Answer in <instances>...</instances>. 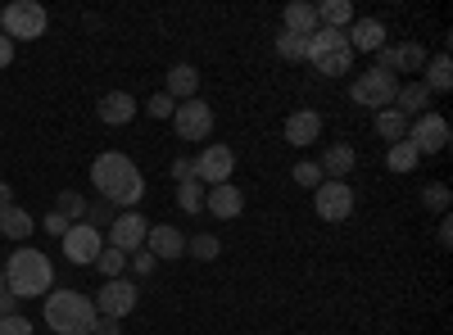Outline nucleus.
Instances as JSON below:
<instances>
[{
	"instance_id": "f257e3e1",
	"label": "nucleus",
	"mask_w": 453,
	"mask_h": 335,
	"mask_svg": "<svg viewBox=\"0 0 453 335\" xmlns=\"http://www.w3.org/2000/svg\"><path fill=\"white\" fill-rule=\"evenodd\" d=\"M91 181H96L100 200L113 204V209H123V213L136 209L141 195H145V177H141V168H136L127 155H119V150H109V155H100V159L91 164Z\"/></svg>"
},
{
	"instance_id": "f03ea898",
	"label": "nucleus",
	"mask_w": 453,
	"mask_h": 335,
	"mask_svg": "<svg viewBox=\"0 0 453 335\" xmlns=\"http://www.w3.org/2000/svg\"><path fill=\"white\" fill-rule=\"evenodd\" d=\"M5 290L19 294V300H36V294H50L55 290V268H50V258L42 249H14L5 258Z\"/></svg>"
},
{
	"instance_id": "7ed1b4c3",
	"label": "nucleus",
	"mask_w": 453,
	"mask_h": 335,
	"mask_svg": "<svg viewBox=\"0 0 453 335\" xmlns=\"http://www.w3.org/2000/svg\"><path fill=\"white\" fill-rule=\"evenodd\" d=\"M46 326L55 335H91L96 326V304L78 290H50L46 294Z\"/></svg>"
},
{
	"instance_id": "20e7f679",
	"label": "nucleus",
	"mask_w": 453,
	"mask_h": 335,
	"mask_svg": "<svg viewBox=\"0 0 453 335\" xmlns=\"http://www.w3.org/2000/svg\"><path fill=\"white\" fill-rule=\"evenodd\" d=\"M46 5H36V0H14V5L0 10V32L10 36V42H36V36H46Z\"/></svg>"
},
{
	"instance_id": "39448f33",
	"label": "nucleus",
	"mask_w": 453,
	"mask_h": 335,
	"mask_svg": "<svg viewBox=\"0 0 453 335\" xmlns=\"http://www.w3.org/2000/svg\"><path fill=\"white\" fill-rule=\"evenodd\" d=\"M395 95H399V78H390V72H381V68H367V72H358L354 78V104H363V109H390L395 104Z\"/></svg>"
},
{
	"instance_id": "423d86ee",
	"label": "nucleus",
	"mask_w": 453,
	"mask_h": 335,
	"mask_svg": "<svg viewBox=\"0 0 453 335\" xmlns=\"http://www.w3.org/2000/svg\"><path fill=\"white\" fill-rule=\"evenodd\" d=\"M191 164H196V181L209 191V186L232 181V172H236V150H232V145H204Z\"/></svg>"
},
{
	"instance_id": "0eeeda50",
	"label": "nucleus",
	"mask_w": 453,
	"mask_h": 335,
	"mask_svg": "<svg viewBox=\"0 0 453 335\" xmlns=\"http://www.w3.org/2000/svg\"><path fill=\"white\" fill-rule=\"evenodd\" d=\"M173 127H177V136L181 141H209V132H213V109H209V100H181L177 109H173Z\"/></svg>"
},
{
	"instance_id": "6e6552de",
	"label": "nucleus",
	"mask_w": 453,
	"mask_h": 335,
	"mask_svg": "<svg viewBox=\"0 0 453 335\" xmlns=\"http://www.w3.org/2000/svg\"><path fill=\"white\" fill-rule=\"evenodd\" d=\"M313 209L322 222H345L354 217V186L349 181H322L313 191Z\"/></svg>"
},
{
	"instance_id": "1a4fd4ad",
	"label": "nucleus",
	"mask_w": 453,
	"mask_h": 335,
	"mask_svg": "<svg viewBox=\"0 0 453 335\" xmlns=\"http://www.w3.org/2000/svg\"><path fill=\"white\" fill-rule=\"evenodd\" d=\"M418 155H440L449 145V123L440 114H422V118H408V136H403Z\"/></svg>"
},
{
	"instance_id": "9d476101",
	"label": "nucleus",
	"mask_w": 453,
	"mask_h": 335,
	"mask_svg": "<svg viewBox=\"0 0 453 335\" xmlns=\"http://www.w3.org/2000/svg\"><path fill=\"white\" fill-rule=\"evenodd\" d=\"M96 313L100 317H127L132 308H136V281H127V277H113V281H104L100 286V294H96Z\"/></svg>"
},
{
	"instance_id": "9b49d317",
	"label": "nucleus",
	"mask_w": 453,
	"mask_h": 335,
	"mask_svg": "<svg viewBox=\"0 0 453 335\" xmlns=\"http://www.w3.org/2000/svg\"><path fill=\"white\" fill-rule=\"evenodd\" d=\"M145 236H150V222H145L136 209H127V213H119V217L109 222V245L123 249V254L145 249Z\"/></svg>"
},
{
	"instance_id": "f8f14e48",
	"label": "nucleus",
	"mask_w": 453,
	"mask_h": 335,
	"mask_svg": "<svg viewBox=\"0 0 453 335\" xmlns=\"http://www.w3.org/2000/svg\"><path fill=\"white\" fill-rule=\"evenodd\" d=\"M100 249H104V240H100L96 227H87V222H73V227L64 232V254H68V263L87 268V263H96V258H100Z\"/></svg>"
},
{
	"instance_id": "ddd939ff",
	"label": "nucleus",
	"mask_w": 453,
	"mask_h": 335,
	"mask_svg": "<svg viewBox=\"0 0 453 335\" xmlns=\"http://www.w3.org/2000/svg\"><path fill=\"white\" fill-rule=\"evenodd\" d=\"M281 136H286V145H318V136H322V114L318 109H295V114L286 118V127H281Z\"/></svg>"
},
{
	"instance_id": "4468645a",
	"label": "nucleus",
	"mask_w": 453,
	"mask_h": 335,
	"mask_svg": "<svg viewBox=\"0 0 453 335\" xmlns=\"http://www.w3.org/2000/svg\"><path fill=\"white\" fill-rule=\"evenodd\" d=\"M145 249L159 258V263H168V258H181L186 254V236L173 227V222H150V236H145Z\"/></svg>"
},
{
	"instance_id": "2eb2a0df",
	"label": "nucleus",
	"mask_w": 453,
	"mask_h": 335,
	"mask_svg": "<svg viewBox=\"0 0 453 335\" xmlns=\"http://www.w3.org/2000/svg\"><path fill=\"white\" fill-rule=\"evenodd\" d=\"M204 209L213 217H241L245 213V191L236 181H222V186H209V195H204Z\"/></svg>"
},
{
	"instance_id": "dca6fc26",
	"label": "nucleus",
	"mask_w": 453,
	"mask_h": 335,
	"mask_svg": "<svg viewBox=\"0 0 453 335\" xmlns=\"http://www.w3.org/2000/svg\"><path fill=\"white\" fill-rule=\"evenodd\" d=\"M349 50H363V55H376L386 46V23L381 19H354V27L345 32Z\"/></svg>"
},
{
	"instance_id": "f3484780",
	"label": "nucleus",
	"mask_w": 453,
	"mask_h": 335,
	"mask_svg": "<svg viewBox=\"0 0 453 335\" xmlns=\"http://www.w3.org/2000/svg\"><path fill=\"white\" fill-rule=\"evenodd\" d=\"M173 104H181V100H196L200 95V72H196V64H173L168 68V91H164Z\"/></svg>"
},
{
	"instance_id": "a211bd4d",
	"label": "nucleus",
	"mask_w": 453,
	"mask_h": 335,
	"mask_svg": "<svg viewBox=\"0 0 453 335\" xmlns=\"http://www.w3.org/2000/svg\"><path fill=\"white\" fill-rule=\"evenodd\" d=\"M354 164H358V150H354V145L349 141H340V145H331V150L322 155V177L326 181H345L349 172H354Z\"/></svg>"
},
{
	"instance_id": "6ab92c4d",
	"label": "nucleus",
	"mask_w": 453,
	"mask_h": 335,
	"mask_svg": "<svg viewBox=\"0 0 453 335\" xmlns=\"http://www.w3.org/2000/svg\"><path fill=\"white\" fill-rule=\"evenodd\" d=\"M100 123H109V127H123V123H132L136 118V100L127 95V91H109V95H100Z\"/></svg>"
},
{
	"instance_id": "aec40b11",
	"label": "nucleus",
	"mask_w": 453,
	"mask_h": 335,
	"mask_svg": "<svg viewBox=\"0 0 453 335\" xmlns=\"http://www.w3.org/2000/svg\"><path fill=\"white\" fill-rule=\"evenodd\" d=\"M390 109H399L403 118H422V114H431V91L422 82H399V95Z\"/></svg>"
},
{
	"instance_id": "412c9836",
	"label": "nucleus",
	"mask_w": 453,
	"mask_h": 335,
	"mask_svg": "<svg viewBox=\"0 0 453 335\" xmlns=\"http://www.w3.org/2000/svg\"><path fill=\"white\" fill-rule=\"evenodd\" d=\"M281 32H295V36H313L318 32V5H309V0H290L286 14H281Z\"/></svg>"
},
{
	"instance_id": "4be33fe9",
	"label": "nucleus",
	"mask_w": 453,
	"mask_h": 335,
	"mask_svg": "<svg viewBox=\"0 0 453 335\" xmlns=\"http://www.w3.org/2000/svg\"><path fill=\"white\" fill-rule=\"evenodd\" d=\"M32 227H36V217H32L27 209H19V204L0 209V236H10V240H27V236H32Z\"/></svg>"
},
{
	"instance_id": "5701e85b",
	"label": "nucleus",
	"mask_w": 453,
	"mask_h": 335,
	"mask_svg": "<svg viewBox=\"0 0 453 335\" xmlns=\"http://www.w3.org/2000/svg\"><path fill=\"white\" fill-rule=\"evenodd\" d=\"M349 42H345V32L340 27H318L313 36H309V64L313 59H322V55H331V50H345Z\"/></svg>"
},
{
	"instance_id": "b1692460",
	"label": "nucleus",
	"mask_w": 453,
	"mask_h": 335,
	"mask_svg": "<svg viewBox=\"0 0 453 335\" xmlns=\"http://www.w3.org/2000/svg\"><path fill=\"white\" fill-rule=\"evenodd\" d=\"M345 23H354V5H349V0H322V5H318V27H340V32H345Z\"/></svg>"
},
{
	"instance_id": "393cba45",
	"label": "nucleus",
	"mask_w": 453,
	"mask_h": 335,
	"mask_svg": "<svg viewBox=\"0 0 453 335\" xmlns=\"http://www.w3.org/2000/svg\"><path fill=\"white\" fill-rule=\"evenodd\" d=\"M422 87H426L431 95L453 87V64H449V55H435V59L426 64V78H422Z\"/></svg>"
},
{
	"instance_id": "a878e982",
	"label": "nucleus",
	"mask_w": 453,
	"mask_h": 335,
	"mask_svg": "<svg viewBox=\"0 0 453 335\" xmlns=\"http://www.w3.org/2000/svg\"><path fill=\"white\" fill-rule=\"evenodd\" d=\"M313 68L322 72V78H345V72L354 68V50H349V46H345V50H331V55L313 59Z\"/></svg>"
},
{
	"instance_id": "bb28decb",
	"label": "nucleus",
	"mask_w": 453,
	"mask_h": 335,
	"mask_svg": "<svg viewBox=\"0 0 453 335\" xmlns=\"http://www.w3.org/2000/svg\"><path fill=\"white\" fill-rule=\"evenodd\" d=\"M418 159H422V155L412 150L408 141H395L390 150H386V168H390V172H412V168H418Z\"/></svg>"
},
{
	"instance_id": "cd10ccee",
	"label": "nucleus",
	"mask_w": 453,
	"mask_h": 335,
	"mask_svg": "<svg viewBox=\"0 0 453 335\" xmlns=\"http://www.w3.org/2000/svg\"><path fill=\"white\" fill-rule=\"evenodd\" d=\"M277 55H281L286 64H304V59H309V36L281 32V36H277Z\"/></svg>"
},
{
	"instance_id": "c85d7f7f",
	"label": "nucleus",
	"mask_w": 453,
	"mask_h": 335,
	"mask_svg": "<svg viewBox=\"0 0 453 335\" xmlns=\"http://www.w3.org/2000/svg\"><path fill=\"white\" fill-rule=\"evenodd\" d=\"M376 132H381V136L395 145V141L408 136V118L399 114V109H381V114H376Z\"/></svg>"
},
{
	"instance_id": "c756f323",
	"label": "nucleus",
	"mask_w": 453,
	"mask_h": 335,
	"mask_svg": "<svg viewBox=\"0 0 453 335\" xmlns=\"http://www.w3.org/2000/svg\"><path fill=\"white\" fill-rule=\"evenodd\" d=\"M204 186L200 181H181L177 186V204H181V213H204Z\"/></svg>"
},
{
	"instance_id": "7c9ffc66",
	"label": "nucleus",
	"mask_w": 453,
	"mask_h": 335,
	"mask_svg": "<svg viewBox=\"0 0 453 335\" xmlns=\"http://www.w3.org/2000/svg\"><path fill=\"white\" fill-rule=\"evenodd\" d=\"M96 268L104 272V281H113V277H123V272H127V254H123V249H113V245H104L100 258H96Z\"/></svg>"
},
{
	"instance_id": "2f4dec72",
	"label": "nucleus",
	"mask_w": 453,
	"mask_h": 335,
	"mask_svg": "<svg viewBox=\"0 0 453 335\" xmlns=\"http://www.w3.org/2000/svg\"><path fill=\"white\" fill-rule=\"evenodd\" d=\"M422 204L431 209V213H449V204H453V191H449V186L444 181H431V186H422Z\"/></svg>"
},
{
	"instance_id": "473e14b6",
	"label": "nucleus",
	"mask_w": 453,
	"mask_h": 335,
	"mask_svg": "<svg viewBox=\"0 0 453 335\" xmlns=\"http://www.w3.org/2000/svg\"><path fill=\"white\" fill-rule=\"evenodd\" d=\"M399 50V72H418V68H426V50L418 46V42H403V46H395Z\"/></svg>"
},
{
	"instance_id": "72a5a7b5",
	"label": "nucleus",
	"mask_w": 453,
	"mask_h": 335,
	"mask_svg": "<svg viewBox=\"0 0 453 335\" xmlns=\"http://www.w3.org/2000/svg\"><path fill=\"white\" fill-rule=\"evenodd\" d=\"M186 249H191L196 258H204V263H213V258L222 254V240L204 232V236H191V240H186Z\"/></svg>"
},
{
	"instance_id": "f704fd0d",
	"label": "nucleus",
	"mask_w": 453,
	"mask_h": 335,
	"mask_svg": "<svg viewBox=\"0 0 453 335\" xmlns=\"http://www.w3.org/2000/svg\"><path fill=\"white\" fill-rule=\"evenodd\" d=\"M290 177H295L299 186H309V191H318V186L326 181V177H322V168H318L313 159H299V164L290 168Z\"/></svg>"
},
{
	"instance_id": "c9c22d12",
	"label": "nucleus",
	"mask_w": 453,
	"mask_h": 335,
	"mask_svg": "<svg viewBox=\"0 0 453 335\" xmlns=\"http://www.w3.org/2000/svg\"><path fill=\"white\" fill-rule=\"evenodd\" d=\"M55 213H64L68 222H78V217H87V200H82L78 191H64L59 204H55Z\"/></svg>"
},
{
	"instance_id": "e433bc0d",
	"label": "nucleus",
	"mask_w": 453,
	"mask_h": 335,
	"mask_svg": "<svg viewBox=\"0 0 453 335\" xmlns=\"http://www.w3.org/2000/svg\"><path fill=\"white\" fill-rule=\"evenodd\" d=\"M113 217H119V213H113V204L96 200V204H87V217H82V222H87V227H96V232H100V227H109Z\"/></svg>"
},
{
	"instance_id": "4c0bfd02",
	"label": "nucleus",
	"mask_w": 453,
	"mask_h": 335,
	"mask_svg": "<svg viewBox=\"0 0 453 335\" xmlns=\"http://www.w3.org/2000/svg\"><path fill=\"white\" fill-rule=\"evenodd\" d=\"M127 263L136 268V277H150V272H155V268H159V258H155V254H150V249H136V254H127Z\"/></svg>"
},
{
	"instance_id": "58836bf2",
	"label": "nucleus",
	"mask_w": 453,
	"mask_h": 335,
	"mask_svg": "<svg viewBox=\"0 0 453 335\" xmlns=\"http://www.w3.org/2000/svg\"><path fill=\"white\" fill-rule=\"evenodd\" d=\"M0 335H32V322H27L23 313H14V317H0Z\"/></svg>"
},
{
	"instance_id": "ea45409f",
	"label": "nucleus",
	"mask_w": 453,
	"mask_h": 335,
	"mask_svg": "<svg viewBox=\"0 0 453 335\" xmlns=\"http://www.w3.org/2000/svg\"><path fill=\"white\" fill-rule=\"evenodd\" d=\"M173 109H177V104H173V100H168V95L159 91L155 100H150V104H145V114H150V118H173Z\"/></svg>"
},
{
	"instance_id": "a19ab883",
	"label": "nucleus",
	"mask_w": 453,
	"mask_h": 335,
	"mask_svg": "<svg viewBox=\"0 0 453 335\" xmlns=\"http://www.w3.org/2000/svg\"><path fill=\"white\" fill-rule=\"evenodd\" d=\"M42 227H46V232H50V236H59V240H64V232H68V227H73V222H68V217H64V213H46V222H42Z\"/></svg>"
},
{
	"instance_id": "79ce46f5",
	"label": "nucleus",
	"mask_w": 453,
	"mask_h": 335,
	"mask_svg": "<svg viewBox=\"0 0 453 335\" xmlns=\"http://www.w3.org/2000/svg\"><path fill=\"white\" fill-rule=\"evenodd\" d=\"M173 181L181 186V181H196V164L191 159H173Z\"/></svg>"
},
{
	"instance_id": "37998d69",
	"label": "nucleus",
	"mask_w": 453,
	"mask_h": 335,
	"mask_svg": "<svg viewBox=\"0 0 453 335\" xmlns=\"http://www.w3.org/2000/svg\"><path fill=\"white\" fill-rule=\"evenodd\" d=\"M91 335H123V326H119V317H100V313H96Z\"/></svg>"
},
{
	"instance_id": "c03bdc74",
	"label": "nucleus",
	"mask_w": 453,
	"mask_h": 335,
	"mask_svg": "<svg viewBox=\"0 0 453 335\" xmlns=\"http://www.w3.org/2000/svg\"><path fill=\"white\" fill-rule=\"evenodd\" d=\"M10 64H14V42L0 32V68H10Z\"/></svg>"
},
{
	"instance_id": "a18cd8bd",
	"label": "nucleus",
	"mask_w": 453,
	"mask_h": 335,
	"mask_svg": "<svg viewBox=\"0 0 453 335\" xmlns=\"http://www.w3.org/2000/svg\"><path fill=\"white\" fill-rule=\"evenodd\" d=\"M14 313H19V294L5 290V294H0V317H14Z\"/></svg>"
},
{
	"instance_id": "49530a36",
	"label": "nucleus",
	"mask_w": 453,
	"mask_h": 335,
	"mask_svg": "<svg viewBox=\"0 0 453 335\" xmlns=\"http://www.w3.org/2000/svg\"><path fill=\"white\" fill-rule=\"evenodd\" d=\"M453 245V222H449V213L440 217V249H449Z\"/></svg>"
},
{
	"instance_id": "de8ad7c7",
	"label": "nucleus",
	"mask_w": 453,
	"mask_h": 335,
	"mask_svg": "<svg viewBox=\"0 0 453 335\" xmlns=\"http://www.w3.org/2000/svg\"><path fill=\"white\" fill-rule=\"evenodd\" d=\"M10 204H14V186L0 181V209H10Z\"/></svg>"
},
{
	"instance_id": "09e8293b",
	"label": "nucleus",
	"mask_w": 453,
	"mask_h": 335,
	"mask_svg": "<svg viewBox=\"0 0 453 335\" xmlns=\"http://www.w3.org/2000/svg\"><path fill=\"white\" fill-rule=\"evenodd\" d=\"M0 294H5V268H0Z\"/></svg>"
}]
</instances>
